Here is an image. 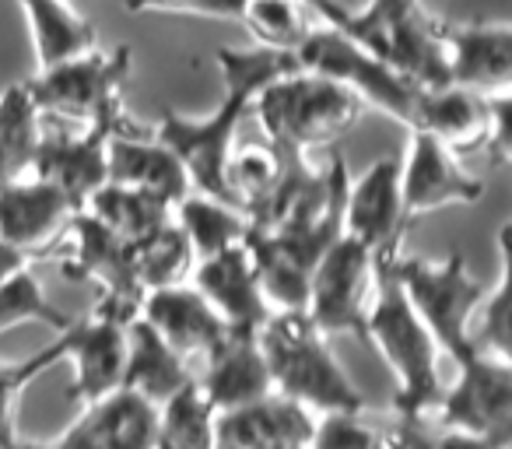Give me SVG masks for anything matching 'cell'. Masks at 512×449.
I'll return each mask as SVG.
<instances>
[{"label": "cell", "instance_id": "obj_12", "mask_svg": "<svg viewBox=\"0 0 512 449\" xmlns=\"http://www.w3.org/2000/svg\"><path fill=\"white\" fill-rule=\"evenodd\" d=\"M481 193L484 183L463 169L460 155L449 144L428 130L411 127L407 158L400 165V200L407 221H418L421 214L442 211L449 204H474Z\"/></svg>", "mask_w": 512, "mask_h": 449}, {"label": "cell", "instance_id": "obj_15", "mask_svg": "<svg viewBox=\"0 0 512 449\" xmlns=\"http://www.w3.org/2000/svg\"><path fill=\"white\" fill-rule=\"evenodd\" d=\"M113 134H148L134 120H99L85 123L78 137H39L29 172L46 183L60 186L78 207H85L88 193L106 183V144Z\"/></svg>", "mask_w": 512, "mask_h": 449}, {"label": "cell", "instance_id": "obj_17", "mask_svg": "<svg viewBox=\"0 0 512 449\" xmlns=\"http://www.w3.org/2000/svg\"><path fill=\"white\" fill-rule=\"evenodd\" d=\"M78 211L81 207L60 186L25 172L0 186V239L39 257L67 236V225Z\"/></svg>", "mask_w": 512, "mask_h": 449}, {"label": "cell", "instance_id": "obj_26", "mask_svg": "<svg viewBox=\"0 0 512 449\" xmlns=\"http://www.w3.org/2000/svg\"><path fill=\"white\" fill-rule=\"evenodd\" d=\"M25 11L39 67L60 64L95 46V25L71 8V0H15Z\"/></svg>", "mask_w": 512, "mask_h": 449}, {"label": "cell", "instance_id": "obj_39", "mask_svg": "<svg viewBox=\"0 0 512 449\" xmlns=\"http://www.w3.org/2000/svg\"><path fill=\"white\" fill-rule=\"evenodd\" d=\"M32 260H36L32 253L18 250V246L8 243V239H0V281L11 278L15 271H22V267H29Z\"/></svg>", "mask_w": 512, "mask_h": 449}, {"label": "cell", "instance_id": "obj_34", "mask_svg": "<svg viewBox=\"0 0 512 449\" xmlns=\"http://www.w3.org/2000/svg\"><path fill=\"white\" fill-rule=\"evenodd\" d=\"M18 323H46L57 334L74 323L64 309H57L46 299V288L32 274V264L0 281V334L8 327H18Z\"/></svg>", "mask_w": 512, "mask_h": 449}, {"label": "cell", "instance_id": "obj_11", "mask_svg": "<svg viewBox=\"0 0 512 449\" xmlns=\"http://www.w3.org/2000/svg\"><path fill=\"white\" fill-rule=\"evenodd\" d=\"M67 232L74 239V253L60 267L64 278L99 281L102 299L95 306V313L109 316V320L130 323L141 313V299H144V288L137 281V267H134V243L116 236L109 225H102L85 207L71 218Z\"/></svg>", "mask_w": 512, "mask_h": 449}, {"label": "cell", "instance_id": "obj_4", "mask_svg": "<svg viewBox=\"0 0 512 449\" xmlns=\"http://www.w3.org/2000/svg\"><path fill=\"white\" fill-rule=\"evenodd\" d=\"M260 348L271 369L274 390L302 400L309 411H365V397L306 313H271L264 320Z\"/></svg>", "mask_w": 512, "mask_h": 449}, {"label": "cell", "instance_id": "obj_28", "mask_svg": "<svg viewBox=\"0 0 512 449\" xmlns=\"http://www.w3.org/2000/svg\"><path fill=\"white\" fill-rule=\"evenodd\" d=\"M172 218H176L179 229L186 232L197 260L239 243L249 232V218L242 207L228 204V200H221V197H211V193H200V190H190L183 200H176Z\"/></svg>", "mask_w": 512, "mask_h": 449}, {"label": "cell", "instance_id": "obj_19", "mask_svg": "<svg viewBox=\"0 0 512 449\" xmlns=\"http://www.w3.org/2000/svg\"><path fill=\"white\" fill-rule=\"evenodd\" d=\"M200 372H193L204 397L211 400L214 411L249 404L274 390L271 369H267L264 348L256 330H232L228 327L211 348L200 355Z\"/></svg>", "mask_w": 512, "mask_h": 449}, {"label": "cell", "instance_id": "obj_27", "mask_svg": "<svg viewBox=\"0 0 512 449\" xmlns=\"http://www.w3.org/2000/svg\"><path fill=\"white\" fill-rule=\"evenodd\" d=\"M85 211H92L102 225L123 236L127 243H137L148 232H155L158 225L172 218V204L158 193L137 190V186H123L106 179L102 186H95L85 200Z\"/></svg>", "mask_w": 512, "mask_h": 449}, {"label": "cell", "instance_id": "obj_37", "mask_svg": "<svg viewBox=\"0 0 512 449\" xmlns=\"http://www.w3.org/2000/svg\"><path fill=\"white\" fill-rule=\"evenodd\" d=\"M242 0H127L130 15H197V18H221L235 22Z\"/></svg>", "mask_w": 512, "mask_h": 449}, {"label": "cell", "instance_id": "obj_20", "mask_svg": "<svg viewBox=\"0 0 512 449\" xmlns=\"http://www.w3.org/2000/svg\"><path fill=\"white\" fill-rule=\"evenodd\" d=\"M57 446H102V449H144L158 446V404L130 386L88 400L78 421L57 435Z\"/></svg>", "mask_w": 512, "mask_h": 449}, {"label": "cell", "instance_id": "obj_23", "mask_svg": "<svg viewBox=\"0 0 512 449\" xmlns=\"http://www.w3.org/2000/svg\"><path fill=\"white\" fill-rule=\"evenodd\" d=\"M411 127L435 134L442 144H449L456 155L484 151L488 134H491V102H488V95L470 92V88H460V85L421 88Z\"/></svg>", "mask_w": 512, "mask_h": 449}, {"label": "cell", "instance_id": "obj_31", "mask_svg": "<svg viewBox=\"0 0 512 449\" xmlns=\"http://www.w3.org/2000/svg\"><path fill=\"white\" fill-rule=\"evenodd\" d=\"M214 407L197 379L179 386L158 404V446L162 449H204L214 446Z\"/></svg>", "mask_w": 512, "mask_h": 449}, {"label": "cell", "instance_id": "obj_24", "mask_svg": "<svg viewBox=\"0 0 512 449\" xmlns=\"http://www.w3.org/2000/svg\"><path fill=\"white\" fill-rule=\"evenodd\" d=\"M106 179L165 197L172 207L193 190L183 162L165 141L148 134H113L106 144Z\"/></svg>", "mask_w": 512, "mask_h": 449}, {"label": "cell", "instance_id": "obj_9", "mask_svg": "<svg viewBox=\"0 0 512 449\" xmlns=\"http://www.w3.org/2000/svg\"><path fill=\"white\" fill-rule=\"evenodd\" d=\"M295 57H299L302 71H313V74H323V78L337 81V85H344L351 95H358L362 106H372V109H379V113L400 120L404 127H411L421 85H414L397 67L379 60L376 53L358 46L355 39H348L344 32L330 29L327 22L313 25V32H309L306 43L295 50Z\"/></svg>", "mask_w": 512, "mask_h": 449}, {"label": "cell", "instance_id": "obj_29", "mask_svg": "<svg viewBox=\"0 0 512 449\" xmlns=\"http://www.w3.org/2000/svg\"><path fill=\"white\" fill-rule=\"evenodd\" d=\"M39 137H43L39 109L29 88H25V81L11 85L0 95V186H8L11 179L29 172Z\"/></svg>", "mask_w": 512, "mask_h": 449}, {"label": "cell", "instance_id": "obj_18", "mask_svg": "<svg viewBox=\"0 0 512 449\" xmlns=\"http://www.w3.org/2000/svg\"><path fill=\"white\" fill-rule=\"evenodd\" d=\"M190 281L232 330H260L271 316L246 239L211 253V257H200L190 271Z\"/></svg>", "mask_w": 512, "mask_h": 449}, {"label": "cell", "instance_id": "obj_1", "mask_svg": "<svg viewBox=\"0 0 512 449\" xmlns=\"http://www.w3.org/2000/svg\"><path fill=\"white\" fill-rule=\"evenodd\" d=\"M218 67L221 78H225V95H221L218 109L207 113L204 120L165 113L158 120L155 137L176 151L193 190L235 204L232 190H228V162H232V151L239 144L242 120H246V113H253L256 95L264 92L274 78L299 71L302 64L295 53L285 50H267V46L228 50L225 46V50H218Z\"/></svg>", "mask_w": 512, "mask_h": 449}, {"label": "cell", "instance_id": "obj_14", "mask_svg": "<svg viewBox=\"0 0 512 449\" xmlns=\"http://www.w3.org/2000/svg\"><path fill=\"white\" fill-rule=\"evenodd\" d=\"M316 414L302 400L271 390L249 404L214 414V446L221 449H295L313 446Z\"/></svg>", "mask_w": 512, "mask_h": 449}, {"label": "cell", "instance_id": "obj_25", "mask_svg": "<svg viewBox=\"0 0 512 449\" xmlns=\"http://www.w3.org/2000/svg\"><path fill=\"white\" fill-rule=\"evenodd\" d=\"M193 379L190 358H183L141 313L127 323V358H123V383L148 397L151 404H162L165 397Z\"/></svg>", "mask_w": 512, "mask_h": 449}, {"label": "cell", "instance_id": "obj_13", "mask_svg": "<svg viewBox=\"0 0 512 449\" xmlns=\"http://www.w3.org/2000/svg\"><path fill=\"white\" fill-rule=\"evenodd\" d=\"M404 200H400V162L379 158L372 169L351 183L344 193V232L355 236L362 246H369L379 264L393 260L400 253L407 232Z\"/></svg>", "mask_w": 512, "mask_h": 449}, {"label": "cell", "instance_id": "obj_3", "mask_svg": "<svg viewBox=\"0 0 512 449\" xmlns=\"http://www.w3.org/2000/svg\"><path fill=\"white\" fill-rule=\"evenodd\" d=\"M365 341L383 355V362L397 379L393 407H397L400 421L428 418L442 393L439 344L407 302L400 281L383 264H379L376 299H372L369 323H365Z\"/></svg>", "mask_w": 512, "mask_h": 449}, {"label": "cell", "instance_id": "obj_8", "mask_svg": "<svg viewBox=\"0 0 512 449\" xmlns=\"http://www.w3.org/2000/svg\"><path fill=\"white\" fill-rule=\"evenodd\" d=\"M130 78V46L102 53L99 46L60 64L39 67L36 78L25 81L39 116H67L78 123L130 120L123 113L120 88Z\"/></svg>", "mask_w": 512, "mask_h": 449}, {"label": "cell", "instance_id": "obj_30", "mask_svg": "<svg viewBox=\"0 0 512 449\" xmlns=\"http://www.w3.org/2000/svg\"><path fill=\"white\" fill-rule=\"evenodd\" d=\"M239 25L253 36L256 46L295 53L313 32V8L306 0H242Z\"/></svg>", "mask_w": 512, "mask_h": 449}, {"label": "cell", "instance_id": "obj_35", "mask_svg": "<svg viewBox=\"0 0 512 449\" xmlns=\"http://www.w3.org/2000/svg\"><path fill=\"white\" fill-rule=\"evenodd\" d=\"M67 351V334L60 330L50 344L29 355L25 362H0V446H15L18 442V404H22L25 386L32 383L36 376H43L50 365L64 362Z\"/></svg>", "mask_w": 512, "mask_h": 449}, {"label": "cell", "instance_id": "obj_32", "mask_svg": "<svg viewBox=\"0 0 512 449\" xmlns=\"http://www.w3.org/2000/svg\"><path fill=\"white\" fill-rule=\"evenodd\" d=\"M193 260H197L193 246L186 239V232L179 229L176 218H169L165 225H158L155 232H148V236L134 243V267L144 292L186 281L193 271Z\"/></svg>", "mask_w": 512, "mask_h": 449}, {"label": "cell", "instance_id": "obj_10", "mask_svg": "<svg viewBox=\"0 0 512 449\" xmlns=\"http://www.w3.org/2000/svg\"><path fill=\"white\" fill-rule=\"evenodd\" d=\"M379 260L369 246H362L355 236L341 232L334 243L323 250L309 274V306L306 316L323 334H348L365 341V323L376 299Z\"/></svg>", "mask_w": 512, "mask_h": 449}, {"label": "cell", "instance_id": "obj_33", "mask_svg": "<svg viewBox=\"0 0 512 449\" xmlns=\"http://www.w3.org/2000/svg\"><path fill=\"white\" fill-rule=\"evenodd\" d=\"M498 253H502V264H498V278L495 288H488L477 306L474 320L477 327H470L474 344L481 351L495 358H512V299H509V285H512V250H509V225H502L498 232Z\"/></svg>", "mask_w": 512, "mask_h": 449}, {"label": "cell", "instance_id": "obj_21", "mask_svg": "<svg viewBox=\"0 0 512 449\" xmlns=\"http://www.w3.org/2000/svg\"><path fill=\"white\" fill-rule=\"evenodd\" d=\"M64 358L74 362L71 397L88 404L123 383V358H127V323L92 313V320L71 323Z\"/></svg>", "mask_w": 512, "mask_h": 449}, {"label": "cell", "instance_id": "obj_6", "mask_svg": "<svg viewBox=\"0 0 512 449\" xmlns=\"http://www.w3.org/2000/svg\"><path fill=\"white\" fill-rule=\"evenodd\" d=\"M386 271L400 281L407 302L414 306V313L421 316V323L428 327V334L435 337L442 351L453 362L481 351L474 344V313L481 306L488 285L477 281L467 271V260L460 253L446 260H418L397 253L393 260H386Z\"/></svg>", "mask_w": 512, "mask_h": 449}, {"label": "cell", "instance_id": "obj_22", "mask_svg": "<svg viewBox=\"0 0 512 449\" xmlns=\"http://www.w3.org/2000/svg\"><path fill=\"white\" fill-rule=\"evenodd\" d=\"M141 316L179 351L183 358H200L221 334L228 323L211 309V302L197 292L193 285H162L144 292Z\"/></svg>", "mask_w": 512, "mask_h": 449}, {"label": "cell", "instance_id": "obj_5", "mask_svg": "<svg viewBox=\"0 0 512 449\" xmlns=\"http://www.w3.org/2000/svg\"><path fill=\"white\" fill-rule=\"evenodd\" d=\"M362 109L358 95L344 85L302 67L274 78L253 102L264 137L285 155H309L320 144L341 141L358 123Z\"/></svg>", "mask_w": 512, "mask_h": 449}, {"label": "cell", "instance_id": "obj_2", "mask_svg": "<svg viewBox=\"0 0 512 449\" xmlns=\"http://www.w3.org/2000/svg\"><path fill=\"white\" fill-rule=\"evenodd\" d=\"M306 4L320 22L397 67L414 85H449L446 50L435 32V18L425 15L421 0H369L362 11L344 8L341 0H306Z\"/></svg>", "mask_w": 512, "mask_h": 449}, {"label": "cell", "instance_id": "obj_16", "mask_svg": "<svg viewBox=\"0 0 512 449\" xmlns=\"http://www.w3.org/2000/svg\"><path fill=\"white\" fill-rule=\"evenodd\" d=\"M435 32L446 50L449 85L481 95L512 88V25L509 22H467L453 25L435 18Z\"/></svg>", "mask_w": 512, "mask_h": 449}, {"label": "cell", "instance_id": "obj_36", "mask_svg": "<svg viewBox=\"0 0 512 449\" xmlns=\"http://www.w3.org/2000/svg\"><path fill=\"white\" fill-rule=\"evenodd\" d=\"M383 435L362 421V411H323L313 428V446H376Z\"/></svg>", "mask_w": 512, "mask_h": 449}, {"label": "cell", "instance_id": "obj_38", "mask_svg": "<svg viewBox=\"0 0 512 449\" xmlns=\"http://www.w3.org/2000/svg\"><path fill=\"white\" fill-rule=\"evenodd\" d=\"M491 102V134H488V144H484V155H488L491 165H509L512 158V130H509V116H512V99L509 92H498V95H488Z\"/></svg>", "mask_w": 512, "mask_h": 449}, {"label": "cell", "instance_id": "obj_7", "mask_svg": "<svg viewBox=\"0 0 512 449\" xmlns=\"http://www.w3.org/2000/svg\"><path fill=\"white\" fill-rule=\"evenodd\" d=\"M446 446H509L512 442V365L488 351L456 362L453 386H442L432 407Z\"/></svg>", "mask_w": 512, "mask_h": 449}]
</instances>
